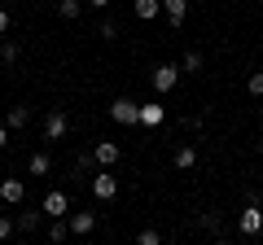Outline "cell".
<instances>
[{"instance_id":"cell-2","label":"cell","mask_w":263,"mask_h":245,"mask_svg":"<svg viewBox=\"0 0 263 245\" xmlns=\"http://www.w3.org/2000/svg\"><path fill=\"white\" fill-rule=\"evenodd\" d=\"M180 62H158V66L149 70V84H154V92H171V88L180 84Z\"/></svg>"},{"instance_id":"cell-18","label":"cell","mask_w":263,"mask_h":245,"mask_svg":"<svg viewBox=\"0 0 263 245\" xmlns=\"http://www.w3.org/2000/svg\"><path fill=\"white\" fill-rule=\"evenodd\" d=\"M84 5H88V0H57V13H62L66 22H75L79 13H84Z\"/></svg>"},{"instance_id":"cell-14","label":"cell","mask_w":263,"mask_h":245,"mask_svg":"<svg viewBox=\"0 0 263 245\" xmlns=\"http://www.w3.org/2000/svg\"><path fill=\"white\" fill-rule=\"evenodd\" d=\"M5 122H9V132H22V127L31 122V110H27V105H13V110L5 114Z\"/></svg>"},{"instance_id":"cell-8","label":"cell","mask_w":263,"mask_h":245,"mask_svg":"<svg viewBox=\"0 0 263 245\" xmlns=\"http://www.w3.org/2000/svg\"><path fill=\"white\" fill-rule=\"evenodd\" d=\"M66 223H70L75 236H88V232H97V210H75V215H66Z\"/></svg>"},{"instance_id":"cell-10","label":"cell","mask_w":263,"mask_h":245,"mask_svg":"<svg viewBox=\"0 0 263 245\" xmlns=\"http://www.w3.org/2000/svg\"><path fill=\"white\" fill-rule=\"evenodd\" d=\"M171 167L176 171H193L197 167V145H176V149H171Z\"/></svg>"},{"instance_id":"cell-12","label":"cell","mask_w":263,"mask_h":245,"mask_svg":"<svg viewBox=\"0 0 263 245\" xmlns=\"http://www.w3.org/2000/svg\"><path fill=\"white\" fill-rule=\"evenodd\" d=\"M162 13H167V22L171 27H184V13H189V0H162Z\"/></svg>"},{"instance_id":"cell-9","label":"cell","mask_w":263,"mask_h":245,"mask_svg":"<svg viewBox=\"0 0 263 245\" xmlns=\"http://www.w3.org/2000/svg\"><path fill=\"white\" fill-rule=\"evenodd\" d=\"M167 122V105L162 101H145L141 105V127H162Z\"/></svg>"},{"instance_id":"cell-28","label":"cell","mask_w":263,"mask_h":245,"mask_svg":"<svg viewBox=\"0 0 263 245\" xmlns=\"http://www.w3.org/2000/svg\"><path fill=\"white\" fill-rule=\"evenodd\" d=\"M5 31H9V9L0 5V35H5Z\"/></svg>"},{"instance_id":"cell-25","label":"cell","mask_w":263,"mask_h":245,"mask_svg":"<svg viewBox=\"0 0 263 245\" xmlns=\"http://www.w3.org/2000/svg\"><path fill=\"white\" fill-rule=\"evenodd\" d=\"M136 241H141V245H162V232H154V228H141V232H136Z\"/></svg>"},{"instance_id":"cell-30","label":"cell","mask_w":263,"mask_h":245,"mask_svg":"<svg viewBox=\"0 0 263 245\" xmlns=\"http://www.w3.org/2000/svg\"><path fill=\"white\" fill-rule=\"evenodd\" d=\"M259 5H263V0H259Z\"/></svg>"},{"instance_id":"cell-16","label":"cell","mask_w":263,"mask_h":245,"mask_svg":"<svg viewBox=\"0 0 263 245\" xmlns=\"http://www.w3.org/2000/svg\"><path fill=\"white\" fill-rule=\"evenodd\" d=\"M40 219H44V206H31V210H22V215H18V228H22V232H35Z\"/></svg>"},{"instance_id":"cell-5","label":"cell","mask_w":263,"mask_h":245,"mask_svg":"<svg viewBox=\"0 0 263 245\" xmlns=\"http://www.w3.org/2000/svg\"><path fill=\"white\" fill-rule=\"evenodd\" d=\"M70 132V118H66V110H44V140H62V136Z\"/></svg>"},{"instance_id":"cell-3","label":"cell","mask_w":263,"mask_h":245,"mask_svg":"<svg viewBox=\"0 0 263 245\" xmlns=\"http://www.w3.org/2000/svg\"><path fill=\"white\" fill-rule=\"evenodd\" d=\"M237 232H241V236H259L263 232V201L259 197L246 201V210L237 215Z\"/></svg>"},{"instance_id":"cell-27","label":"cell","mask_w":263,"mask_h":245,"mask_svg":"<svg viewBox=\"0 0 263 245\" xmlns=\"http://www.w3.org/2000/svg\"><path fill=\"white\" fill-rule=\"evenodd\" d=\"M0 149H9V122H0Z\"/></svg>"},{"instance_id":"cell-11","label":"cell","mask_w":263,"mask_h":245,"mask_svg":"<svg viewBox=\"0 0 263 245\" xmlns=\"http://www.w3.org/2000/svg\"><path fill=\"white\" fill-rule=\"evenodd\" d=\"M92 153H97V167H114V162L123 158V149H119L114 140H97V145H92Z\"/></svg>"},{"instance_id":"cell-15","label":"cell","mask_w":263,"mask_h":245,"mask_svg":"<svg viewBox=\"0 0 263 245\" xmlns=\"http://www.w3.org/2000/svg\"><path fill=\"white\" fill-rule=\"evenodd\" d=\"M27 171H31V175H48V171H53V162H48V153H44V149H35V153L27 158Z\"/></svg>"},{"instance_id":"cell-21","label":"cell","mask_w":263,"mask_h":245,"mask_svg":"<svg viewBox=\"0 0 263 245\" xmlns=\"http://www.w3.org/2000/svg\"><path fill=\"white\" fill-rule=\"evenodd\" d=\"M246 92H250L254 101H259V96H263V70H254V75L246 79Z\"/></svg>"},{"instance_id":"cell-4","label":"cell","mask_w":263,"mask_h":245,"mask_svg":"<svg viewBox=\"0 0 263 245\" xmlns=\"http://www.w3.org/2000/svg\"><path fill=\"white\" fill-rule=\"evenodd\" d=\"M92 197L97 201H114L119 197V179H114V167H101L92 175Z\"/></svg>"},{"instance_id":"cell-7","label":"cell","mask_w":263,"mask_h":245,"mask_svg":"<svg viewBox=\"0 0 263 245\" xmlns=\"http://www.w3.org/2000/svg\"><path fill=\"white\" fill-rule=\"evenodd\" d=\"M40 206H44V219H66V215H70V197H66L62 189L44 193V201H40Z\"/></svg>"},{"instance_id":"cell-22","label":"cell","mask_w":263,"mask_h":245,"mask_svg":"<svg viewBox=\"0 0 263 245\" xmlns=\"http://www.w3.org/2000/svg\"><path fill=\"white\" fill-rule=\"evenodd\" d=\"M13 232H18V219H13V215H0V241H9Z\"/></svg>"},{"instance_id":"cell-23","label":"cell","mask_w":263,"mask_h":245,"mask_svg":"<svg viewBox=\"0 0 263 245\" xmlns=\"http://www.w3.org/2000/svg\"><path fill=\"white\" fill-rule=\"evenodd\" d=\"M202 228H206L211 236H224V223L215 219V210H211V215H202Z\"/></svg>"},{"instance_id":"cell-29","label":"cell","mask_w":263,"mask_h":245,"mask_svg":"<svg viewBox=\"0 0 263 245\" xmlns=\"http://www.w3.org/2000/svg\"><path fill=\"white\" fill-rule=\"evenodd\" d=\"M88 5H92V9H105V5H110V0H88Z\"/></svg>"},{"instance_id":"cell-1","label":"cell","mask_w":263,"mask_h":245,"mask_svg":"<svg viewBox=\"0 0 263 245\" xmlns=\"http://www.w3.org/2000/svg\"><path fill=\"white\" fill-rule=\"evenodd\" d=\"M110 118L119 127H141V105L132 101V96H114L110 101Z\"/></svg>"},{"instance_id":"cell-13","label":"cell","mask_w":263,"mask_h":245,"mask_svg":"<svg viewBox=\"0 0 263 245\" xmlns=\"http://www.w3.org/2000/svg\"><path fill=\"white\" fill-rule=\"evenodd\" d=\"M132 13H136L141 22H154L162 13V0H132Z\"/></svg>"},{"instance_id":"cell-26","label":"cell","mask_w":263,"mask_h":245,"mask_svg":"<svg viewBox=\"0 0 263 245\" xmlns=\"http://www.w3.org/2000/svg\"><path fill=\"white\" fill-rule=\"evenodd\" d=\"M101 39H119V22L105 18V22H101Z\"/></svg>"},{"instance_id":"cell-17","label":"cell","mask_w":263,"mask_h":245,"mask_svg":"<svg viewBox=\"0 0 263 245\" xmlns=\"http://www.w3.org/2000/svg\"><path fill=\"white\" fill-rule=\"evenodd\" d=\"M202 66H206V57L197 53V48H189L184 62H180V70H184V75H202Z\"/></svg>"},{"instance_id":"cell-6","label":"cell","mask_w":263,"mask_h":245,"mask_svg":"<svg viewBox=\"0 0 263 245\" xmlns=\"http://www.w3.org/2000/svg\"><path fill=\"white\" fill-rule=\"evenodd\" d=\"M0 201H5V206H22V201H27V179L5 175L0 179Z\"/></svg>"},{"instance_id":"cell-24","label":"cell","mask_w":263,"mask_h":245,"mask_svg":"<svg viewBox=\"0 0 263 245\" xmlns=\"http://www.w3.org/2000/svg\"><path fill=\"white\" fill-rule=\"evenodd\" d=\"M97 167V153H79L75 158V175H84V171H92Z\"/></svg>"},{"instance_id":"cell-20","label":"cell","mask_w":263,"mask_h":245,"mask_svg":"<svg viewBox=\"0 0 263 245\" xmlns=\"http://www.w3.org/2000/svg\"><path fill=\"white\" fill-rule=\"evenodd\" d=\"M18 57H22V48L13 44V39H5V44H0V62H5V66H13Z\"/></svg>"},{"instance_id":"cell-31","label":"cell","mask_w":263,"mask_h":245,"mask_svg":"<svg viewBox=\"0 0 263 245\" xmlns=\"http://www.w3.org/2000/svg\"><path fill=\"white\" fill-rule=\"evenodd\" d=\"M44 5H48V0H44Z\"/></svg>"},{"instance_id":"cell-19","label":"cell","mask_w":263,"mask_h":245,"mask_svg":"<svg viewBox=\"0 0 263 245\" xmlns=\"http://www.w3.org/2000/svg\"><path fill=\"white\" fill-rule=\"evenodd\" d=\"M66 236H70V223H66V219H53V223H48V241H66Z\"/></svg>"}]
</instances>
